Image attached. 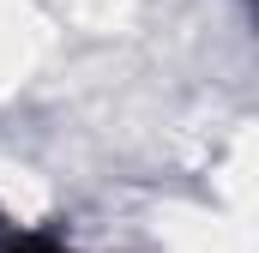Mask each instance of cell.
<instances>
[{"label":"cell","instance_id":"cell-1","mask_svg":"<svg viewBox=\"0 0 259 253\" xmlns=\"http://www.w3.org/2000/svg\"><path fill=\"white\" fill-rule=\"evenodd\" d=\"M0 253H61V247L42 241V235H18V241H0Z\"/></svg>","mask_w":259,"mask_h":253}]
</instances>
